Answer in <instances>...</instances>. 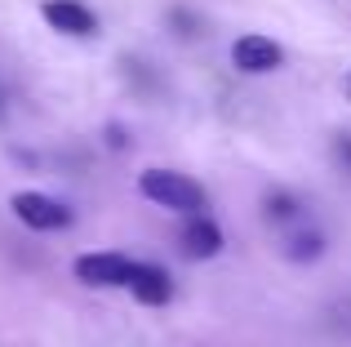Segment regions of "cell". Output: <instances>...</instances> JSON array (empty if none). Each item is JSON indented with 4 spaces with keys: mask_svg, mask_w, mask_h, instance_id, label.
<instances>
[{
    "mask_svg": "<svg viewBox=\"0 0 351 347\" xmlns=\"http://www.w3.org/2000/svg\"><path fill=\"white\" fill-rule=\"evenodd\" d=\"M138 187H143L147 200H156V205H165V209H178V214H200V209H205V191H200V182H191L187 174L147 169L143 178H138Z\"/></svg>",
    "mask_w": 351,
    "mask_h": 347,
    "instance_id": "obj_1",
    "label": "cell"
},
{
    "mask_svg": "<svg viewBox=\"0 0 351 347\" xmlns=\"http://www.w3.org/2000/svg\"><path fill=\"white\" fill-rule=\"evenodd\" d=\"M9 205H14V214L23 218L27 227H36V232H58V227L71 223V209L62 205V200L45 196V191H18Z\"/></svg>",
    "mask_w": 351,
    "mask_h": 347,
    "instance_id": "obj_2",
    "label": "cell"
},
{
    "mask_svg": "<svg viewBox=\"0 0 351 347\" xmlns=\"http://www.w3.org/2000/svg\"><path fill=\"white\" fill-rule=\"evenodd\" d=\"M232 62H236V71H245V76H267V71H276L285 62V49L271 40V36L249 32V36H240L232 45Z\"/></svg>",
    "mask_w": 351,
    "mask_h": 347,
    "instance_id": "obj_3",
    "label": "cell"
},
{
    "mask_svg": "<svg viewBox=\"0 0 351 347\" xmlns=\"http://www.w3.org/2000/svg\"><path fill=\"white\" fill-rule=\"evenodd\" d=\"M129 276H134V263L125 259V254H80L76 259V280H85V285H129Z\"/></svg>",
    "mask_w": 351,
    "mask_h": 347,
    "instance_id": "obj_4",
    "label": "cell"
},
{
    "mask_svg": "<svg viewBox=\"0 0 351 347\" xmlns=\"http://www.w3.org/2000/svg\"><path fill=\"white\" fill-rule=\"evenodd\" d=\"M40 14H45V23H49L53 32H62V36H94L98 32L94 9L80 5V0H45Z\"/></svg>",
    "mask_w": 351,
    "mask_h": 347,
    "instance_id": "obj_5",
    "label": "cell"
},
{
    "mask_svg": "<svg viewBox=\"0 0 351 347\" xmlns=\"http://www.w3.org/2000/svg\"><path fill=\"white\" fill-rule=\"evenodd\" d=\"M218 250H223L218 223L205 218V214H191V223L182 227V254H187V259H214Z\"/></svg>",
    "mask_w": 351,
    "mask_h": 347,
    "instance_id": "obj_6",
    "label": "cell"
},
{
    "mask_svg": "<svg viewBox=\"0 0 351 347\" xmlns=\"http://www.w3.org/2000/svg\"><path fill=\"white\" fill-rule=\"evenodd\" d=\"M129 289H134V298H143V303H152V307L169 303V276H165L156 263H134Z\"/></svg>",
    "mask_w": 351,
    "mask_h": 347,
    "instance_id": "obj_7",
    "label": "cell"
},
{
    "mask_svg": "<svg viewBox=\"0 0 351 347\" xmlns=\"http://www.w3.org/2000/svg\"><path fill=\"white\" fill-rule=\"evenodd\" d=\"M316 254H320V236H298L289 245V259H316Z\"/></svg>",
    "mask_w": 351,
    "mask_h": 347,
    "instance_id": "obj_8",
    "label": "cell"
},
{
    "mask_svg": "<svg viewBox=\"0 0 351 347\" xmlns=\"http://www.w3.org/2000/svg\"><path fill=\"white\" fill-rule=\"evenodd\" d=\"M338 152H343V156L351 160V134H347V139H343V143H338Z\"/></svg>",
    "mask_w": 351,
    "mask_h": 347,
    "instance_id": "obj_9",
    "label": "cell"
}]
</instances>
